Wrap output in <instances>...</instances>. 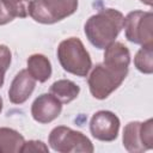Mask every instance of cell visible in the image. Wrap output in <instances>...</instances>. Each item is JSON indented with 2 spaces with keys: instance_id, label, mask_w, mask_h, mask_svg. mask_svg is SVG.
<instances>
[{
  "instance_id": "4fadbf2b",
  "label": "cell",
  "mask_w": 153,
  "mask_h": 153,
  "mask_svg": "<svg viewBox=\"0 0 153 153\" xmlns=\"http://www.w3.org/2000/svg\"><path fill=\"white\" fill-rule=\"evenodd\" d=\"M80 92V87L72 80L68 79H61L50 86V93L55 96L62 104L71 103L74 100Z\"/></svg>"
},
{
  "instance_id": "3957f363",
  "label": "cell",
  "mask_w": 153,
  "mask_h": 153,
  "mask_svg": "<svg viewBox=\"0 0 153 153\" xmlns=\"http://www.w3.org/2000/svg\"><path fill=\"white\" fill-rule=\"evenodd\" d=\"M78 10V0H31L29 1V16L41 24H54Z\"/></svg>"
},
{
  "instance_id": "6da1fadb",
  "label": "cell",
  "mask_w": 153,
  "mask_h": 153,
  "mask_svg": "<svg viewBox=\"0 0 153 153\" xmlns=\"http://www.w3.org/2000/svg\"><path fill=\"white\" fill-rule=\"evenodd\" d=\"M124 16L114 8H104L91 16L85 23V35L97 49L110 45L123 29Z\"/></svg>"
},
{
  "instance_id": "5bb4252c",
  "label": "cell",
  "mask_w": 153,
  "mask_h": 153,
  "mask_svg": "<svg viewBox=\"0 0 153 153\" xmlns=\"http://www.w3.org/2000/svg\"><path fill=\"white\" fill-rule=\"evenodd\" d=\"M25 140L24 136L11 128H0V153H17L20 152Z\"/></svg>"
},
{
  "instance_id": "8fae6325",
  "label": "cell",
  "mask_w": 153,
  "mask_h": 153,
  "mask_svg": "<svg viewBox=\"0 0 153 153\" xmlns=\"http://www.w3.org/2000/svg\"><path fill=\"white\" fill-rule=\"evenodd\" d=\"M36 86V80L29 74L26 69H22L13 78L8 88V98L13 104L25 103L32 94Z\"/></svg>"
},
{
  "instance_id": "277c9868",
  "label": "cell",
  "mask_w": 153,
  "mask_h": 153,
  "mask_svg": "<svg viewBox=\"0 0 153 153\" xmlns=\"http://www.w3.org/2000/svg\"><path fill=\"white\" fill-rule=\"evenodd\" d=\"M49 146L59 153H92L94 147L91 140L81 131L69 127H55L48 137Z\"/></svg>"
},
{
  "instance_id": "d6986e66",
  "label": "cell",
  "mask_w": 153,
  "mask_h": 153,
  "mask_svg": "<svg viewBox=\"0 0 153 153\" xmlns=\"http://www.w3.org/2000/svg\"><path fill=\"white\" fill-rule=\"evenodd\" d=\"M13 19H14V17L10 13V11L5 6V4L0 0V25H5V24L12 22Z\"/></svg>"
},
{
  "instance_id": "7a4b0ae2",
  "label": "cell",
  "mask_w": 153,
  "mask_h": 153,
  "mask_svg": "<svg viewBox=\"0 0 153 153\" xmlns=\"http://www.w3.org/2000/svg\"><path fill=\"white\" fill-rule=\"evenodd\" d=\"M57 59L66 72L81 78L86 76L92 67L88 51L76 37H69L59 44Z\"/></svg>"
},
{
  "instance_id": "8992f818",
  "label": "cell",
  "mask_w": 153,
  "mask_h": 153,
  "mask_svg": "<svg viewBox=\"0 0 153 153\" xmlns=\"http://www.w3.org/2000/svg\"><path fill=\"white\" fill-rule=\"evenodd\" d=\"M126 76L108 68L103 63H98L93 67L87 79L90 92L97 99H105L121 86Z\"/></svg>"
},
{
  "instance_id": "ffe728a7",
  "label": "cell",
  "mask_w": 153,
  "mask_h": 153,
  "mask_svg": "<svg viewBox=\"0 0 153 153\" xmlns=\"http://www.w3.org/2000/svg\"><path fill=\"white\" fill-rule=\"evenodd\" d=\"M141 2H143L145 5H147V6H152V2H153V0H140Z\"/></svg>"
},
{
  "instance_id": "e0dca14e",
  "label": "cell",
  "mask_w": 153,
  "mask_h": 153,
  "mask_svg": "<svg viewBox=\"0 0 153 153\" xmlns=\"http://www.w3.org/2000/svg\"><path fill=\"white\" fill-rule=\"evenodd\" d=\"M11 60H12V55L10 48L4 44H0V87H2L4 85L5 73L11 65Z\"/></svg>"
},
{
  "instance_id": "ac0fdd59",
  "label": "cell",
  "mask_w": 153,
  "mask_h": 153,
  "mask_svg": "<svg viewBox=\"0 0 153 153\" xmlns=\"http://www.w3.org/2000/svg\"><path fill=\"white\" fill-rule=\"evenodd\" d=\"M20 152H44V153H48L49 152V148L48 146L39 141V140H30V141H25Z\"/></svg>"
},
{
  "instance_id": "52a82bcc",
  "label": "cell",
  "mask_w": 153,
  "mask_h": 153,
  "mask_svg": "<svg viewBox=\"0 0 153 153\" xmlns=\"http://www.w3.org/2000/svg\"><path fill=\"white\" fill-rule=\"evenodd\" d=\"M123 146L130 153H141L153 148V120L129 122L123 129Z\"/></svg>"
},
{
  "instance_id": "9c48e42d",
  "label": "cell",
  "mask_w": 153,
  "mask_h": 153,
  "mask_svg": "<svg viewBox=\"0 0 153 153\" xmlns=\"http://www.w3.org/2000/svg\"><path fill=\"white\" fill-rule=\"evenodd\" d=\"M62 111V103L51 93L39 94L31 105V115L38 123H49L57 118Z\"/></svg>"
},
{
  "instance_id": "5b68a950",
  "label": "cell",
  "mask_w": 153,
  "mask_h": 153,
  "mask_svg": "<svg viewBox=\"0 0 153 153\" xmlns=\"http://www.w3.org/2000/svg\"><path fill=\"white\" fill-rule=\"evenodd\" d=\"M126 38L135 44L153 45V13L133 11L127 14L123 23Z\"/></svg>"
},
{
  "instance_id": "7c38bea8",
  "label": "cell",
  "mask_w": 153,
  "mask_h": 153,
  "mask_svg": "<svg viewBox=\"0 0 153 153\" xmlns=\"http://www.w3.org/2000/svg\"><path fill=\"white\" fill-rule=\"evenodd\" d=\"M29 74L38 82H45L51 76V63L43 54H33L27 59Z\"/></svg>"
},
{
  "instance_id": "44dd1931",
  "label": "cell",
  "mask_w": 153,
  "mask_h": 153,
  "mask_svg": "<svg viewBox=\"0 0 153 153\" xmlns=\"http://www.w3.org/2000/svg\"><path fill=\"white\" fill-rule=\"evenodd\" d=\"M2 105H4V102H2V98L0 97V112H1V110H2Z\"/></svg>"
},
{
  "instance_id": "ba28073f",
  "label": "cell",
  "mask_w": 153,
  "mask_h": 153,
  "mask_svg": "<svg viewBox=\"0 0 153 153\" xmlns=\"http://www.w3.org/2000/svg\"><path fill=\"white\" fill-rule=\"evenodd\" d=\"M120 118L111 111H97L90 121V131L92 136L99 141L110 142L118 136Z\"/></svg>"
},
{
  "instance_id": "2e32d148",
  "label": "cell",
  "mask_w": 153,
  "mask_h": 153,
  "mask_svg": "<svg viewBox=\"0 0 153 153\" xmlns=\"http://www.w3.org/2000/svg\"><path fill=\"white\" fill-rule=\"evenodd\" d=\"M10 13L16 18H25L27 17V6H29V0H1Z\"/></svg>"
},
{
  "instance_id": "30bf717a",
  "label": "cell",
  "mask_w": 153,
  "mask_h": 153,
  "mask_svg": "<svg viewBox=\"0 0 153 153\" xmlns=\"http://www.w3.org/2000/svg\"><path fill=\"white\" fill-rule=\"evenodd\" d=\"M130 63V53L129 49L121 42H112L110 45L105 48L104 53V62L108 68L127 75Z\"/></svg>"
},
{
  "instance_id": "9a60e30c",
  "label": "cell",
  "mask_w": 153,
  "mask_h": 153,
  "mask_svg": "<svg viewBox=\"0 0 153 153\" xmlns=\"http://www.w3.org/2000/svg\"><path fill=\"white\" fill-rule=\"evenodd\" d=\"M134 65L137 71L143 74L153 73V45H145L136 53Z\"/></svg>"
}]
</instances>
